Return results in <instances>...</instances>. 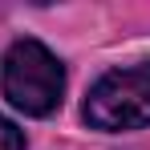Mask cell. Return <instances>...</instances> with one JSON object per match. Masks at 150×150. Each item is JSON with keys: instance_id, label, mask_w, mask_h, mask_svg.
I'll return each mask as SVG.
<instances>
[{"instance_id": "obj_3", "label": "cell", "mask_w": 150, "mask_h": 150, "mask_svg": "<svg viewBox=\"0 0 150 150\" xmlns=\"http://www.w3.org/2000/svg\"><path fill=\"white\" fill-rule=\"evenodd\" d=\"M0 150H25V134L8 118H0Z\"/></svg>"}, {"instance_id": "obj_1", "label": "cell", "mask_w": 150, "mask_h": 150, "mask_svg": "<svg viewBox=\"0 0 150 150\" xmlns=\"http://www.w3.org/2000/svg\"><path fill=\"white\" fill-rule=\"evenodd\" d=\"M4 98L12 101L21 114L28 118H49L53 110L61 105V93H65V65L53 57L41 41H16L8 57H4Z\"/></svg>"}, {"instance_id": "obj_2", "label": "cell", "mask_w": 150, "mask_h": 150, "mask_svg": "<svg viewBox=\"0 0 150 150\" xmlns=\"http://www.w3.org/2000/svg\"><path fill=\"white\" fill-rule=\"evenodd\" d=\"M85 122L93 130H142L150 126V61L110 69L85 98Z\"/></svg>"}]
</instances>
